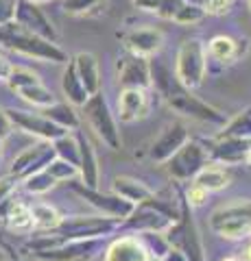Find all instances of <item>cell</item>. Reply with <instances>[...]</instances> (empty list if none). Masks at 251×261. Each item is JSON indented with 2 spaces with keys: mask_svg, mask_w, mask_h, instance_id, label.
I'll use <instances>...</instances> for the list:
<instances>
[{
  "mask_svg": "<svg viewBox=\"0 0 251 261\" xmlns=\"http://www.w3.org/2000/svg\"><path fill=\"white\" fill-rule=\"evenodd\" d=\"M151 87H155L157 94L162 96V100L175 113H179V116L203 122V124H212V126L225 124V113H221L216 107L197 98L192 94V89L184 87L177 81L173 70L166 63L155 61V59L151 61Z\"/></svg>",
  "mask_w": 251,
  "mask_h": 261,
  "instance_id": "1",
  "label": "cell"
},
{
  "mask_svg": "<svg viewBox=\"0 0 251 261\" xmlns=\"http://www.w3.org/2000/svg\"><path fill=\"white\" fill-rule=\"evenodd\" d=\"M0 46L11 53H18V55L31 57V59H37V61H46V63L66 65L70 61L68 53L63 50L57 42L39 37L35 33L22 29L20 24H15V22L0 27Z\"/></svg>",
  "mask_w": 251,
  "mask_h": 261,
  "instance_id": "2",
  "label": "cell"
},
{
  "mask_svg": "<svg viewBox=\"0 0 251 261\" xmlns=\"http://www.w3.org/2000/svg\"><path fill=\"white\" fill-rule=\"evenodd\" d=\"M210 231L214 235L230 242L245 240L251 235V200L249 198H236L232 202L216 207L210 214Z\"/></svg>",
  "mask_w": 251,
  "mask_h": 261,
  "instance_id": "3",
  "label": "cell"
},
{
  "mask_svg": "<svg viewBox=\"0 0 251 261\" xmlns=\"http://www.w3.org/2000/svg\"><path fill=\"white\" fill-rule=\"evenodd\" d=\"M81 109H83V118L87 122V126L94 130L96 137H99L107 148L118 150L123 140H120V130H118V124H116V118L109 109L105 94L103 92L92 94Z\"/></svg>",
  "mask_w": 251,
  "mask_h": 261,
  "instance_id": "4",
  "label": "cell"
},
{
  "mask_svg": "<svg viewBox=\"0 0 251 261\" xmlns=\"http://www.w3.org/2000/svg\"><path fill=\"white\" fill-rule=\"evenodd\" d=\"M206 70H208V53L206 46L199 39H186L181 42L179 50H177V59H175V76L177 81L188 87V89H197L203 85L206 81Z\"/></svg>",
  "mask_w": 251,
  "mask_h": 261,
  "instance_id": "5",
  "label": "cell"
},
{
  "mask_svg": "<svg viewBox=\"0 0 251 261\" xmlns=\"http://www.w3.org/2000/svg\"><path fill=\"white\" fill-rule=\"evenodd\" d=\"M120 228V220L107 216H68L55 228V235L63 240H103Z\"/></svg>",
  "mask_w": 251,
  "mask_h": 261,
  "instance_id": "6",
  "label": "cell"
},
{
  "mask_svg": "<svg viewBox=\"0 0 251 261\" xmlns=\"http://www.w3.org/2000/svg\"><path fill=\"white\" fill-rule=\"evenodd\" d=\"M208 163H210L208 150L199 142L188 140L171 159L164 163V166H166L168 176L175 178V181L186 183V181H192V178L197 176Z\"/></svg>",
  "mask_w": 251,
  "mask_h": 261,
  "instance_id": "7",
  "label": "cell"
},
{
  "mask_svg": "<svg viewBox=\"0 0 251 261\" xmlns=\"http://www.w3.org/2000/svg\"><path fill=\"white\" fill-rule=\"evenodd\" d=\"M72 190H75L81 198L87 202V205H92L101 216L120 220V222H123L125 218H129V214H131L133 207H135L129 200L120 198L118 194H114V192H101L99 187H85V185L77 183Z\"/></svg>",
  "mask_w": 251,
  "mask_h": 261,
  "instance_id": "8",
  "label": "cell"
},
{
  "mask_svg": "<svg viewBox=\"0 0 251 261\" xmlns=\"http://www.w3.org/2000/svg\"><path fill=\"white\" fill-rule=\"evenodd\" d=\"M7 113H9L15 128L31 137H37V140H42V142H55L63 133H68L66 128L57 126L55 122H51L39 111L31 113V111H22V109H7Z\"/></svg>",
  "mask_w": 251,
  "mask_h": 261,
  "instance_id": "9",
  "label": "cell"
},
{
  "mask_svg": "<svg viewBox=\"0 0 251 261\" xmlns=\"http://www.w3.org/2000/svg\"><path fill=\"white\" fill-rule=\"evenodd\" d=\"M15 24H20L22 29L35 33L39 37H46L51 42H57L59 33L55 29L53 20L39 9V5L33 0H15Z\"/></svg>",
  "mask_w": 251,
  "mask_h": 261,
  "instance_id": "10",
  "label": "cell"
},
{
  "mask_svg": "<svg viewBox=\"0 0 251 261\" xmlns=\"http://www.w3.org/2000/svg\"><path fill=\"white\" fill-rule=\"evenodd\" d=\"M55 159V150H53V144L51 142H42L39 140L37 144L24 148L18 157L13 159L11 163V172L15 178H27L31 174L39 172V170H46V166Z\"/></svg>",
  "mask_w": 251,
  "mask_h": 261,
  "instance_id": "11",
  "label": "cell"
},
{
  "mask_svg": "<svg viewBox=\"0 0 251 261\" xmlns=\"http://www.w3.org/2000/svg\"><path fill=\"white\" fill-rule=\"evenodd\" d=\"M101 250V238L99 240H63L57 246L35 252V259L39 261H83L92 259Z\"/></svg>",
  "mask_w": 251,
  "mask_h": 261,
  "instance_id": "12",
  "label": "cell"
},
{
  "mask_svg": "<svg viewBox=\"0 0 251 261\" xmlns=\"http://www.w3.org/2000/svg\"><path fill=\"white\" fill-rule=\"evenodd\" d=\"M188 140H190V135H188V128H186L184 122H173V124H168L155 137V142L151 144L149 159L153 163H166Z\"/></svg>",
  "mask_w": 251,
  "mask_h": 261,
  "instance_id": "13",
  "label": "cell"
},
{
  "mask_svg": "<svg viewBox=\"0 0 251 261\" xmlns=\"http://www.w3.org/2000/svg\"><path fill=\"white\" fill-rule=\"evenodd\" d=\"M118 83L120 87H151V59L127 53L118 59Z\"/></svg>",
  "mask_w": 251,
  "mask_h": 261,
  "instance_id": "14",
  "label": "cell"
},
{
  "mask_svg": "<svg viewBox=\"0 0 251 261\" xmlns=\"http://www.w3.org/2000/svg\"><path fill=\"white\" fill-rule=\"evenodd\" d=\"M103 261H153V252L142 238L120 235L107 244Z\"/></svg>",
  "mask_w": 251,
  "mask_h": 261,
  "instance_id": "15",
  "label": "cell"
},
{
  "mask_svg": "<svg viewBox=\"0 0 251 261\" xmlns=\"http://www.w3.org/2000/svg\"><path fill=\"white\" fill-rule=\"evenodd\" d=\"M151 109L147 89H138V87H123L118 96V118L125 124H131L142 118H147V113Z\"/></svg>",
  "mask_w": 251,
  "mask_h": 261,
  "instance_id": "16",
  "label": "cell"
},
{
  "mask_svg": "<svg viewBox=\"0 0 251 261\" xmlns=\"http://www.w3.org/2000/svg\"><path fill=\"white\" fill-rule=\"evenodd\" d=\"M251 148V140H238V137H225V140H218L210 146L208 154L210 161L221 163V166H238V163H245V157Z\"/></svg>",
  "mask_w": 251,
  "mask_h": 261,
  "instance_id": "17",
  "label": "cell"
},
{
  "mask_svg": "<svg viewBox=\"0 0 251 261\" xmlns=\"http://www.w3.org/2000/svg\"><path fill=\"white\" fill-rule=\"evenodd\" d=\"M123 42H125L127 53L151 59L153 55L159 53L162 44H164V35H162L157 29H147V27L144 29H131L127 35H123Z\"/></svg>",
  "mask_w": 251,
  "mask_h": 261,
  "instance_id": "18",
  "label": "cell"
},
{
  "mask_svg": "<svg viewBox=\"0 0 251 261\" xmlns=\"http://www.w3.org/2000/svg\"><path fill=\"white\" fill-rule=\"evenodd\" d=\"M79 140V178L85 187H99L101 181V166L96 159V152L92 148L90 140L83 133H77Z\"/></svg>",
  "mask_w": 251,
  "mask_h": 261,
  "instance_id": "19",
  "label": "cell"
},
{
  "mask_svg": "<svg viewBox=\"0 0 251 261\" xmlns=\"http://www.w3.org/2000/svg\"><path fill=\"white\" fill-rule=\"evenodd\" d=\"M247 50H249V39H234L227 35H216L208 44V55L221 63H234Z\"/></svg>",
  "mask_w": 251,
  "mask_h": 261,
  "instance_id": "20",
  "label": "cell"
},
{
  "mask_svg": "<svg viewBox=\"0 0 251 261\" xmlns=\"http://www.w3.org/2000/svg\"><path fill=\"white\" fill-rule=\"evenodd\" d=\"M0 214L5 218V224L13 233H31L33 231V216L31 207L18 198H9L0 207Z\"/></svg>",
  "mask_w": 251,
  "mask_h": 261,
  "instance_id": "21",
  "label": "cell"
},
{
  "mask_svg": "<svg viewBox=\"0 0 251 261\" xmlns=\"http://www.w3.org/2000/svg\"><path fill=\"white\" fill-rule=\"evenodd\" d=\"M111 192L118 194L120 198L129 200L131 205H142V202L151 200L155 192L151 190L149 185H144L142 181H138V178H131V176H116L114 181H111Z\"/></svg>",
  "mask_w": 251,
  "mask_h": 261,
  "instance_id": "22",
  "label": "cell"
},
{
  "mask_svg": "<svg viewBox=\"0 0 251 261\" xmlns=\"http://www.w3.org/2000/svg\"><path fill=\"white\" fill-rule=\"evenodd\" d=\"M72 63H75V70L81 79V83L87 89V94H96L101 92V70H99V61L92 53H79L72 57Z\"/></svg>",
  "mask_w": 251,
  "mask_h": 261,
  "instance_id": "23",
  "label": "cell"
},
{
  "mask_svg": "<svg viewBox=\"0 0 251 261\" xmlns=\"http://www.w3.org/2000/svg\"><path fill=\"white\" fill-rule=\"evenodd\" d=\"M61 92H63L66 100L72 105V107H83L85 100L90 98L87 89L83 87V83H81V79L77 74L72 59L66 63V68H63V74H61Z\"/></svg>",
  "mask_w": 251,
  "mask_h": 261,
  "instance_id": "24",
  "label": "cell"
},
{
  "mask_svg": "<svg viewBox=\"0 0 251 261\" xmlns=\"http://www.w3.org/2000/svg\"><path fill=\"white\" fill-rule=\"evenodd\" d=\"M192 183H197V185L203 187V190H208L210 194H214V192L227 190L230 183H232V176H230V172L225 168L212 166V161H210L208 166L192 178Z\"/></svg>",
  "mask_w": 251,
  "mask_h": 261,
  "instance_id": "25",
  "label": "cell"
},
{
  "mask_svg": "<svg viewBox=\"0 0 251 261\" xmlns=\"http://www.w3.org/2000/svg\"><path fill=\"white\" fill-rule=\"evenodd\" d=\"M39 113H44V116L51 120V122H55L57 126L66 128V130L79 128V116H77L75 107H72L68 100L66 102H57V100H55L53 105H48V107L39 109Z\"/></svg>",
  "mask_w": 251,
  "mask_h": 261,
  "instance_id": "26",
  "label": "cell"
},
{
  "mask_svg": "<svg viewBox=\"0 0 251 261\" xmlns=\"http://www.w3.org/2000/svg\"><path fill=\"white\" fill-rule=\"evenodd\" d=\"M218 140H225V137H238V140H251V107L242 109L240 113H236L230 122H225L221 126V133L216 135Z\"/></svg>",
  "mask_w": 251,
  "mask_h": 261,
  "instance_id": "27",
  "label": "cell"
},
{
  "mask_svg": "<svg viewBox=\"0 0 251 261\" xmlns=\"http://www.w3.org/2000/svg\"><path fill=\"white\" fill-rule=\"evenodd\" d=\"M31 216H33V228L46 233H53L63 218L53 205H46V202H35L31 207Z\"/></svg>",
  "mask_w": 251,
  "mask_h": 261,
  "instance_id": "28",
  "label": "cell"
},
{
  "mask_svg": "<svg viewBox=\"0 0 251 261\" xmlns=\"http://www.w3.org/2000/svg\"><path fill=\"white\" fill-rule=\"evenodd\" d=\"M51 144H53L55 157H59L63 161H70L72 166L79 168V140L70 135V130L63 133L61 137H57V140L51 142Z\"/></svg>",
  "mask_w": 251,
  "mask_h": 261,
  "instance_id": "29",
  "label": "cell"
},
{
  "mask_svg": "<svg viewBox=\"0 0 251 261\" xmlns=\"http://www.w3.org/2000/svg\"><path fill=\"white\" fill-rule=\"evenodd\" d=\"M18 96L22 98L24 102L33 105V107H37V109H44V107H48V105L55 102V94L44 83L24 87V89H20V92H18Z\"/></svg>",
  "mask_w": 251,
  "mask_h": 261,
  "instance_id": "30",
  "label": "cell"
},
{
  "mask_svg": "<svg viewBox=\"0 0 251 261\" xmlns=\"http://www.w3.org/2000/svg\"><path fill=\"white\" fill-rule=\"evenodd\" d=\"M22 187L27 190V194H31V196H42V194H48L53 190L55 185H57V181L46 172V170H39V172H35V174H31V176H27V178H22Z\"/></svg>",
  "mask_w": 251,
  "mask_h": 261,
  "instance_id": "31",
  "label": "cell"
},
{
  "mask_svg": "<svg viewBox=\"0 0 251 261\" xmlns=\"http://www.w3.org/2000/svg\"><path fill=\"white\" fill-rule=\"evenodd\" d=\"M46 172L51 174L57 183H66V181H75L79 176V168L72 166L70 161H63L59 157H55L51 163L46 166Z\"/></svg>",
  "mask_w": 251,
  "mask_h": 261,
  "instance_id": "32",
  "label": "cell"
},
{
  "mask_svg": "<svg viewBox=\"0 0 251 261\" xmlns=\"http://www.w3.org/2000/svg\"><path fill=\"white\" fill-rule=\"evenodd\" d=\"M206 9H203V5H197V3H184L179 7V11L175 13V18L173 22L177 24H184V27H188V24H197L206 18Z\"/></svg>",
  "mask_w": 251,
  "mask_h": 261,
  "instance_id": "33",
  "label": "cell"
},
{
  "mask_svg": "<svg viewBox=\"0 0 251 261\" xmlns=\"http://www.w3.org/2000/svg\"><path fill=\"white\" fill-rule=\"evenodd\" d=\"M37 83H42L39 76L35 74V72L27 70V68H13L11 76L7 79V85H9L15 94H18L20 89H24V87H31V85H37Z\"/></svg>",
  "mask_w": 251,
  "mask_h": 261,
  "instance_id": "34",
  "label": "cell"
},
{
  "mask_svg": "<svg viewBox=\"0 0 251 261\" xmlns=\"http://www.w3.org/2000/svg\"><path fill=\"white\" fill-rule=\"evenodd\" d=\"M105 0H63V11L70 15H85L92 9H101Z\"/></svg>",
  "mask_w": 251,
  "mask_h": 261,
  "instance_id": "35",
  "label": "cell"
},
{
  "mask_svg": "<svg viewBox=\"0 0 251 261\" xmlns=\"http://www.w3.org/2000/svg\"><path fill=\"white\" fill-rule=\"evenodd\" d=\"M208 196H210L208 190H203V187L197 185V183H190V187H188V190H186V194H184V200L188 202L192 209H197V207H201V205H206Z\"/></svg>",
  "mask_w": 251,
  "mask_h": 261,
  "instance_id": "36",
  "label": "cell"
},
{
  "mask_svg": "<svg viewBox=\"0 0 251 261\" xmlns=\"http://www.w3.org/2000/svg\"><path fill=\"white\" fill-rule=\"evenodd\" d=\"M18 183H20V178H15L13 174H5V176H0V207H3L9 198H13V194H15V187H18Z\"/></svg>",
  "mask_w": 251,
  "mask_h": 261,
  "instance_id": "37",
  "label": "cell"
},
{
  "mask_svg": "<svg viewBox=\"0 0 251 261\" xmlns=\"http://www.w3.org/2000/svg\"><path fill=\"white\" fill-rule=\"evenodd\" d=\"M181 5H184V0H159L157 9H155V15H157V18H162V20H173Z\"/></svg>",
  "mask_w": 251,
  "mask_h": 261,
  "instance_id": "38",
  "label": "cell"
},
{
  "mask_svg": "<svg viewBox=\"0 0 251 261\" xmlns=\"http://www.w3.org/2000/svg\"><path fill=\"white\" fill-rule=\"evenodd\" d=\"M13 122L9 118V113H7V109L0 107V142H5V140H9V137L13 135Z\"/></svg>",
  "mask_w": 251,
  "mask_h": 261,
  "instance_id": "39",
  "label": "cell"
},
{
  "mask_svg": "<svg viewBox=\"0 0 251 261\" xmlns=\"http://www.w3.org/2000/svg\"><path fill=\"white\" fill-rule=\"evenodd\" d=\"M201 5H203L206 13H214V15H223L230 9L227 0H201Z\"/></svg>",
  "mask_w": 251,
  "mask_h": 261,
  "instance_id": "40",
  "label": "cell"
},
{
  "mask_svg": "<svg viewBox=\"0 0 251 261\" xmlns=\"http://www.w3.org/2000/svg\"><path fill=\"white\" fill-rule=\"evenodd\" d=\"M15 18V0H0V27Z\"/></svg>",
  "mask_w": 251,
  "mask_h": 261,
  "instance_id": "41",
  "label": "cell"
},
{
  "mask_svg": "<svg viewBox=\"0 0 251 261\" xmlns=\"http://www.w3.org/2000/svg\"><path fill=\"white\" fill-rule=\"evenodd\" d=\"M159 261H188V257L184 255V250H181V248L168 246V248L164 250V255L159 257Z\"/></svg>",
  "mask_w": 251,
  "mask_h": 261,
  "instance_id": "42",
  "label": "cell"
},
{
  "mask_svg": "<svg viewBox=\"0 0 251 261\" xmlns=\"http://www.w3.org/2000/svg\"><path fill=\"white\" fill-rule=\"evenodd\" d=\"M13 68H15V65H13L9 59H7L5 55H0V81H5V83H7V79L11 76Z\"/></svg>",
  "mask_w": 251,
  "mask_h": 261,
  "instance_id": "43",
  "label": "cell"
},
{
  "mask_svg": "<svg viewBox=\"0 0 251 261\" xmlns=\"http://www.w3.org/2000/svg\"><path fill=\"white\" fill-rule=\"evenodd\" d=\"M157 3H159V0H133V5L138 7V9H142V11H151V13H155Z\"/></svg>",
  "mask_w": 251,
  "mask_h": 261,
  "instance_id": "44",
  "label": "cell"
},
{
  "mask_svg": "<svg viewBox=\"0 0 251 261\" xmlns=\"http://www.w3.org/2000/svg\"><path fill=\"white\" fill-rule=\"evenodd\" d=\"M242 261H251V244L245 250H242Z\"/></svg>",
  "mask_w": 251,
  "mask_h": 261,
  "instance_id": "45",
  "label": "cell"
},
{
  "mask_svg": "<svg viewBox=\"0 0 251 261\" xmlns=\"http://www.w3.org/2000/svg\"><path fill=\"white\" fill-rule=\"evenodd\" d=\"M245 166L251 170V148H249V152H247V157H245Z\"/></svg>",
  "mask_w": 251,
  "mask_h": 261,
  "instance_id": "46",
  "label": "cell"
},
{
  "mask_svg": "<svg viewBox=\"0 0 251 261\" xmlns=\"http://www.w3.org/2000/svg\"><path fill=\"white\" fill-rule=\"evenodd\" d=\"M223 261H240V259H236V257H227V259H223Z\"/></svg>",
  "mask_w": 251,
  "mask_h": 261,
  "instance_id": "47",
  "label": "cell"
},
{
  "mask_svg": "<svg viewBox=\"0 0 251 261\" xmlns=\"http://www.w3.org/2000/svg\"><path fill=\"white\" fill-rule=\"evenodd\" d=\"M33 3H37V5H39V3H46V0H33Z\"/></svg>",
  "mask_w": 251,
  "mask_h": 261,
  "instance_id": "48",
  "label": "cell"
},
{
  "mask_svg": "<svg viewBox=\"0 0 251 261\" xmlns=\"http://www.w3.org/2000/svg\"><path fill=\"white\" fill-rule=\"evenodd\" d=\"M249 7H251V0H249Z\"/></svg>",
  "mask_w": 251,
  "mask_h": 261,
  "instance_id": "49",
  "label": "cell"
},
{
  "mask_svg": "<svg viewBox=\"0 0 251 261\" xmlns=\"http://www.w3.org/2000/svg\"><path fill=\"white\" fill-rule=\"evenodd\" d=\"M227 3H232V0H227Z\"/></svg>",
  "mask_w": 251,
  "mask_h": 261,
  "instance_id": "50",
  "label": "cell"
}]
</instances>
